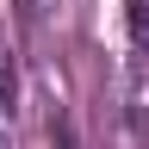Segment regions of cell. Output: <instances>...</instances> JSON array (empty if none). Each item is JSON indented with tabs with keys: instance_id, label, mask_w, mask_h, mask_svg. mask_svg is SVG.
Masks as SVG:
<instances>
[{
	"instance_id": "6da1fadb",
	"label": "cell",
	"mask_w": 149,
	"mask_h": 149,
	"mask_svg": "<svg viewBox=\"0 0 149 149\" xmlns=\"http://www.w3.org/2000/svg\"><path fill=\"white\" fill-rule=\"evenodd\" d=\"M130 56L137 68H149V0H130Z\"/></svg>"
},
{
	"instance_id": "7a4b0ae2",
	"label": "cell",
	"mask_w": 149,
	"mask_h": 149,
	"mask_svg": "<svg viewBox=\"0 0 149 149\" xmlns=\"http://www.w3.org/2000/svg\"><path fill=\"white\" fill-rule=\"evenodd\" d=\"M6 100H13V68H6V44H0V149H6Z\"/></svg>"
},
{
	"instance_id": "3957f363",
	"label": "cell",
	"mask_w": 149,
	"mask_h": 149,
	"mask_svg": "<svg viewBox=\"0 0 149 149\" xmlns=\"http://www.w3.org/2000/svg\"><path fill=\"white\" fill-rule=\"evenodd\" d=\"M37 6H44V0H19V13H25V19H37Z\"/></svg>"
}]
</instances>
